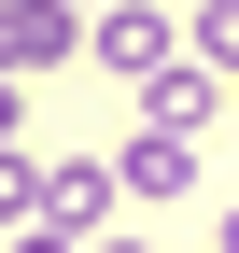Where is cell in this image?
I'll use <instances>...</instances> for the list:
<instances>
[{
    "mask_svg": "<svg viewBox=\"0 0 239 253\" xmlns=\"http://www.w3.org/2000/svg\"><path fill=\"white\" fill-rule=\"evenodd\" d=\"M84 42H99V71H127V84H155L169 56H183V42H169V14H155V0H113V14L84 28Z\"/></svg>",
    "mask_w": 239,
    "mask_h": 253,
    "instance_id": "1",
    "label": "cell"
},
{
    "mask_svg": "<svg viewBox=\"0 0 239 253\" xmlns=\"http://www.w3.org/2000/svg\"><path fill=\"white\" fill-rule=\"evenodd\" d=\"M84 28H71V0H0V71H56Z\"/></svg>",
    "mask_w": 239,
    "mask_h": 253,
    "instance_id": "2",
    "label": "cell"
},
{
    "mask_svg": "<svg viewBox=\"0 0 239 253\" xmlns=\"http://www.w3.org/2000/svg\"><path fill=\"white\" fill-rule=\"evenodd\" d=\"M113 169H127V197H197V126H141Z\"/></svg>",
    "mask_w": 239,
    "mask_h": 253,
    "instance_id": "3",
    "label": "cell"
},
{
    "mask_svg": "<svg viewBox=\"0 0 239 253\" xmlns=\"http://www.w3.org/2000/svg\"><path fill=\"white\" fill-rule=\"evenodd\" d=\"M113 197H127V169H113V155H56V169H42V225H99Z\"/></svg>",
    "mask_w": 239,
    "mask_h": 253,
    "instance_id": "4",
    "label": "cell"
},
{
    "mask_svg": "<svg viewBox=\"0 0 239 253\" xmlns=\"http://www.w3.org/2000/svg\"><path fill=\"white\" fill-rule=\"evenodd\" d=\"M127 99H141V126H211V99H225V84L197 71V56H169V71H155V84H127Z\"/></svg>",
    "mask_w": 239,
    "mask_h": 253,
    "instance_id": "5",
    "label": "cell"
},
{
    "mask_svg": "<svg viewBox=\"0 0 239 253\" xmlns=\"http://www.w3.org/2000/svg\"><path fill=\"white\" fill-rule=\"evenodd\" d=\"M0 225H42V169L28 155H0Z\"/></svg>",
    "mask_w": 239,
    "mask_h": 253,
    "instance_id": "6",
    "label": "cell"
},
{
    "mask_svg": "<svg viewBox=\"0 0 239 253\" xmlns=\"http://www.w3.org/2000/svg\"><path fill=\"white\" fill-rule=\"evenodd\" d=\"M14 253H71V225H14Z\"/></svg>",
    "mask_w": 239,
    "mask_h": 253,
    "instance_id": "7",
    "label": "cell"
},
{
    "mask_svg": "<svg viewBox=\"0 0 239 253\" xmlns=\"http://www.w3.org/2000/svg\"><path fill=\"white\" fill-rule=\"evenodd\" d=\"M71 14H113V0H71Z\"/></svg>",
    "mask_w": 239,
    "mask_h": 253,
    "instance_id": "8",
    "label": "cell"
},
{
    "mask_svg": "<svg viewBox=\"0 0 239 253\" xmlns=\"http://www.w3.org/2000/svg\"><path fill=\"white\" fill-rule=\"evenodd\" d=\"M99 253H141V239H99Z\"/></svg>",
    "mask_w": 239,
    "mask_h": 253,
    "instance_id": "9",
    "label": "cell"
},
{
    "mask_svg": "<svg viewBox=\"0 0 239 253\" xmlns=\"http://www.w3.org/2000/svg\"><path fill=\"white\" fill-rule=\"evenodd\" d=\"M225 253H239V211H225Z\"/></svg>",
    "mask_w": 239,
    "mask_h": 253,
    "instance_id": "10",
    "label": "cell"
}]
</instances>
